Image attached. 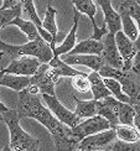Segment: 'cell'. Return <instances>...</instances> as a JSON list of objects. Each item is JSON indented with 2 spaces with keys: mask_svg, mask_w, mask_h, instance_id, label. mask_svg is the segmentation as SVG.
<instances>
[{
  "mask_svg": "<svg viewBox=\"0 0 140 151\" xmlns=\"http://www.w3.org/2000/svg\"><path fill=\"white\" fill-rule=\"evenodd\" d=\"M16 113L20 118H32L45 127L52 135L56 151H74L78 144L68 134V128L61 124L41 103L39 96L30 94L26 89L19 92Z\"/></svg>",
  "mask_w": 140,
  "mask_h": 151,
  "instance_id": "1",
  "label": "cell"
},
{
  "mask_svg": "<svg viewBox=\"0 0 140 151\" xmlns=\"http://www.w3.org/2000/svg\"><path fill=\"white\" fill-rule=\"evenodd\" d=\"M9 57L16 60L20 57H35L40 63H48L53 55L50 46L42 39L39 41H29L25 45H9L0 40V58Z\"/></svg>",
  "mask_w": 140,
  "mask_h": 151,
  "instance_id": "2",
  "label": "cell"
},
{
  "mask_svg": "<svg viewBox=\"0 0 140 151\" xmlns=\"http://www.w3.org/2000/svg\"><path fill=\"white\" fill-rule=\"evenodd\" d=\"M0 122H4L10 133L9 147L12 151H39V140L25 131L20 125V119L16 110H9L0 115Z\"/></svg>",
  "mask_w": 140,
  "mask_h": 151,
  "instance_id": "3",
  "label": "cell"
},
{
  "mask_svg": "<svg viewBox=\"0 0 140 151\" xmlns=\"http://www.w3.org/2000/svg\"><path fill=\"white\" fill-rule=\"evenodd\" d=\"M100 78H112L117 81L122 87V92L126 97H129L134 103H139V94H140V78L139 74L133 71H119L114 68L102 65L99 71L97 72Z\"/></svg>",
  "mask_w": 140,
  "mask_h": 151,
  "instance_id": "4",
  "label": "cell"
},
{
  "mask_svg": "<svg viewBox=\"0 0 140 151\" xmlns=\"http://www.w3.org/2000/svg\"><path fill=\"white\" fill-rule=\"evenodd\" d=\"M56 83L57 81L51 76L48 65L41 63L36 73L30 77V86L26 91L30 94H34V96H37V93L40 92L42 96L46 94V96H50V97H56V93H55Z\"/></svg>",
  "mask_w": 140,
  "mask_h": 151,
  "instance_id": "5",
  "label": "cell"
},
{
  "mask_svg": "<svg viewBox=\"0 0 140 151\" xmlns=\"http://www.w3.org/2000/svg\"><path fill=\"white\" fill-rule=\"evenodd\" d=\"M109 129H110V125L105 119L95 115L93 118H89L87 120L77 124L74 128H68V134L76 142L79 144L87 136L98 134Z\"/></svg>",
  "mask_w": 140,
  "mask_h": 151,
  "instance_id": "6",
  "label": "cell"
},
{
  "mask_svg": "<svg viewBox=\"0 0 140 151\" xmlns=\"http://www.w3.org/2000/svg\"><path fill=\"white\" fill-rule=\"evenodd\" d=\"M43 100L46 102L50 113L52 114L61 124H63L67 128H74L77 124H79V119L76 116L71 110H68L66 106H63L57 97H50L43 94Z\"/></svg>",
  "mask_w": 140,
  "mask_h": 151,
  "instance_id": "7",
  "label": "cell"
},
{
  "mask_svg": "<svg viewBox=\"0 0 140 151\" xmlns=\"http://www.w3.org/2000/svg\"><path fill=\"white\" fill-rule=\"evenodd\" d=\"M114 41H115L120 57L123 58V62H124L122 71H130L131 61L135 57V55L139 53V47H140L139 40H136L135 42H131L122 31H119V32L114 35Z\"/></svg>",
  "mask_w": 140,
  "mask_h": 151,
  "instance_id": "8",
  "label": "cell"
},
{
  "mask_svg": "<svg viewBox=\"0 0 140 151\" xmlns=\"http://www.w3.org/2000/svg\"><path fill=\"white\" fill-rule=\"evenodd\" d=\"M41 63L35 57H20L12 60L10 65L3 68V74H14V76H22V77H31L39 70Z\"/></svg>",
  "mask_w": 140,
  "mask_h": 151,
  "instance_id": "9",
  "label": "cell"
},
{
  "mask_svg": "<svg viewBox=\"0 0 140 151\" xmlns=\"http://www.w3.org/2000/svg\"><path fill=\"white\" fill-rule=\"evenodd\" d=\"M102 45H103V50H102L100 53V58L103 61V63L114 68V70L122 71L124 62L118 52L115 41H114V35L108 32L104 37V40L102 41Z\"/></svg>",
  "mask_w": 140,
  "mask_h": 151,
  "instance_id": "10",
  "label": "cell"
},
{
  "mask_svg": "<svg viewBox=\"0 0 140 151\" xmlns=\"http://www.w3.org/2000/svg\"><path fill=\"white\" fill-rule=\"evenodd\" d=\"M115 139L117 137H115L114 130L109 129V130L102 131V133L84 137V139L78 144L77 149L82 150V151H102L109 145V144H112Z\"/></svg>",
  "mask_w": 140,
  "mask_h": 151,
  "instance_id": "11",
  "label": "cell"
},
{
  "mask_svg": "<svg viewBox=\"0 0 140 151\" xmlns=\"http://www.w3.org/2000/svg\"><path fill=\"white\" fill-rule=\"evenodd\" d=\"M73 4V8L77 10L78 12H82V14H86L89 17V20L93 25V35L91 36V40H94V41H102L103 36H105L108 34V30H107V26L105 24H103L102 27H98L97 26V22L94 20V15H95V4L91 0H78V1H72Z\"/></svg>",
  "mask_w": 140,
  "mask_h": 151,
  "instance_id": "12",
  "label": "cell"
},
{
  "mask_svg": "<svg viewBox=\"0 0 140 151\" xmlns=\"http://www.w3.org/2000/svg\"><path fill=\"white\" fill-rule=\"evenodd\" d=\"M103 10L104 14V24L107 26L108 32L115 35L122 31V24H120V16L118 12L112 8V1L109 0H98L97 1Z\"/></svg>",
  "mask_w": 140,
  "mask_h": 151,
  "instance_id": "13",
  "label": "cell"
},
{
  "mask_svg": "<svg viewBox=\"0 0 140 151\" xmlns=\"http://www.w3.org/2000/svg\"><path fill=\"white\" fill-rule=\"evenodd\" d=\"M61 61H63L66 65L68 66H76V65H79V66H87L89 67L93 72H98L99 68L102 67L103 61H102L100 56H84V55H63L62 57H60Z\"/></svg>",
  "mask_w": 140,
  "mask_h": 151,
  "instance_id": "14",
  "label": "cell"
},
{
  "mask_svg": "<svg viewBox=\"0 0 140 151\" xmlns=\"http://www.w3.org/2000/svg\"><path fill=\"white\" fill-rule=\"evenodd\" d=\"M48 67H50V73L51 76L58 82L60 77H76V76H87L86 73L81 72V71H77L74 70L73 67L66 65L63 61H61L60 57H52V60H51L48 62Z\"/></svg>",
  "mask_w": 140,
  "mask_h": 151,
  "instance_id": "15",
  "label": "cell"
},
{
  "mask_svg": "<svg viewBox=\"0 0 140 151\" xmlns=\"http://www.w3.org/2000/svg\"><path fill=\"white\" fill-rule=\"evenodd\" d=\"M78 19H79V12L73 8V21H74L73 26L71 31H69V34L67 35V37L65 39V41L52 51L53 57H61L63 55H67L76 46V32H77V27H78Z\"/></svg>",
  "mask_w": 140,
  "mask_h": 151,
  "instance_id": "16",
  "label": "cell"
},
{
  "mask_svg": "<svg viewBox=\"0 0 140 151\" xmlns=\"http://www.w3.org/2000/svg\"><path fill=\"white\" fill-rule=\"evenodd\" d=\"M103 45L102 41H94L88 39L86 41H82L79 43H76V46L69 51L67 55H84V56H100Z\"/></svg>",
  "mask_w": 140,
  "mask_h": 151,
  "instance_id": "17",
  "label": "cell"
},
{
  "mask_svg": "<svg viewBox=\"0 0 140 151\" xmlns=\"http://www.w3.org/2000/svg\"><path fill=\"white\" fill-rule=\"evenodd\" d=\"M87 79L89 82V88L93 94V100L98 102L100 99H104L107 97L112 96L110 92L105 88L103 79L100 78V76L97 72H92L89 74H87Z\"/></svg>",
  "mask_w": 140,
  "mask_h": 151,
  "instance_id": "18",
  "label": "cell"
},
{
  "mask_svg": "<svg viewBox=\"0 0 140 151\" xmlns=\"http://www.w3.org/2000/svg\"><path fill=\"white\" fill-rule=\"evenodd\" d=\"M0 86L11 88L16 92H21L27 89L30 86V77H22V76L14 74H3L0 77Z\"/></svg>",
  "mask_w": 140,
  "mask_h": 151,
  "instance_id": "19",
  "label": "cell"
},
{
  "mask_svg": "<svg viewBox=\"0 0 140 151\" xmlns=\"http://www.w3.org/2000/svg\"><path fill=\"white\" fill-rule=\"evenodd\" d=\"M74 103H76V110L73 114L77 116L79 120L81 119H89L97 115L95 113V100H81L76 98V96H72Z\"/></svg>",
  "mask_w": 140,
  "mask_h": 151,
  "instance_id": "20",
  "label": "cell"
},
{
  "mask_svg": "<svg viewBox=\"0 0 140 151\" xmlns=\"http://www.w3.org/2000/svg\"><path fill=\"white\" fill-rule=\"evenodd\" d=\"M102 79H103V83H104L105 88L110 92L112 97L115 98L118 102L124 103V104H129V105L133 106V108L140 104V103H134L129 97L125 96V94L122 92V87H120V84L118 83L117 81H114V79H112V78H102Z\"/></svg>",
  "mask_w": 140,
  "mask_h": 151,
  "instance_id": "21",
  "label": "cell"
},
{
  "mask_svg": "<svg viewBox=\"0 0 140 151\" xmlns=\"http://www.w3.org/2000/svg\"><path fill=\"white\" fill-rule=\"evenodd\" d=\"M120 16V24H122V32L128 37L131 42L139 40V29L133 21V19L125 14V12H118Z\"/></svg>",
  "mask_w": 140,
  "mask_h": 151,
  "instance_id": "22",
  "label": "cell"
},
{
  "mask_svg": "<svg viewBox=\"0 0 140 151\" xmlns=\"http://www.w3.org/2000/svg\"><path fill=\"white\" fill-rule=\"evenodd\" d=\"M115 137L120 141L124 142H136L140 140V133L133 127H126V125H115L113 128Z\"/></svg>",
  "mask_w": 140,
  "mask_h": 151,
  "instance_id": "23",
  "label": "cell"
},
{
  "mask_svg": "<svg viewBox=\"0 0 140 151\" xmlns=\"http://www.w3.org/2000/svg\"><path fill=\"white\" fill-rule=\"evenodd\" d=\"M112 8L117 12H125L133 20H140V5L138 1H115L112 3Z\"/></svg>",
  "mask_w": 140,
  "mask_h": 151,
  "instance_id": "24",
  "label": "cell"
},
{
  "mask_svg": "<svg viewBox=\"0 0 140 151\" xmlns=\"http://www.w3.org/2000/svg\"><path fill=\"white\" fill-rule=\"evenodd\" d=\"M9 25H15V26H17L25 35L27 36L29 41H39V40H41L39 32H37L36 26L31 21H26V20H24V19H21V17H16Z\"/></svg>",
  "mask_w": 140,
  "mask_h": 151,
  "instance_id": "25",
  "label": "cell"
},
{
  "mask_svg": "<svg viewBox=\"0 0 140 151\" xmlns=\"http://www.w3.org/2000/svg\"><path fill=\"white\" fill-rule=\"evenodd\" d=\"M56 14L57 11L56 9L52 8L51 4H47V10H46V14H45V19L42 21V29L47 31V32L53 37V40L56 41V35H57V26H56Z\"/></svg>",
  "mask_w": 140,
  "mask_h": 151,
  "instance_id": "26",
  "label": "cell"
},
{
  "mask_svg": "<svg viewBox=\"0 0 140 151\" xmlns=\"http://www.w3.org/2000/svg\"><path fill=\"white\" fill-rule=\"evenodd\" d=\"M21 12H22L21 1H19L14 8H11V9H6V10L0 9V29L8 26L14 19L21 17Z\"/></svg>",
  "mask_w": 140,
  "mask_h": 151,
  "instance_id": "27",
  "label": "cell"
},
{
  "mask_svg": "<svg viewBox=\"0 0 140 151\" xmlns=\"http://www.w3.org/2000/svg\"><path fill=\"white\" fill-rule=\"evenodd\" d=\"M102 151H140V141L124 142L120 140H114Z\"/></svg>",
  "mask_w": 140,
  "mask_h": 151,
  "instance_id": "28",
  "label": "cell"
},
{
  "mask_svg": "<svg viewBox=\"0 0 140 151\" xmlns=\"http://www.w3.org/2000/svg\"><path fill=\"white\" fill-rule=\"evenodd\" d=\"M71 83H72L74 89L78 91V92L84 93V92L91 91L89 82L87 79V76H76V77H73L71 79Z\"/></svg>",
  "mask_w": 140,
  "mask_h": 151,
  "instance_id": "29",
  "label": "cell"
},
{
  "mask_svg": "<svg viewBox=\"0 0 140 151\" xmlns=\"http://www.w3.org/2000/svg\"><path fill=\"white\" fill-rule=\"evenodd\" d=\"M19 1H16V0H4L3 1V6L0 9L1 10H6V9H11L14 8V6L17 4Z\"/></svg>",
  "mask_w": 140,
  "mask_h": 151,
  "instance_id": "30",
  "label": "cell"
},
{
  "mask_svg": "<svg viewBox=\"0 0 140 151\" xmlns=\"http://www.w3.org/2000/svg\"><path fill=\"white\" fill-rule=\"evenodd\" d=\"M10 109L8 108V106H6L4 103H1V102H0V113H1V114H3V113H6V111H9Z\"/></svg>",
  "mask_w": 140,
  "mask_h": 151,
  "instance_id": "31",
  "label": "cell"
},
{
  "mask_svg": "<svg viewBox=\"0 0 140 151\" xmlns=\"http://www.w3.org/2000/svg\"><path fill=\"white\" fill-rule=\"evenodd\" d=\"M0 151H12V150L9 147V144H6V145L3 147V150H0Z\"/></svg>",
  "mask_w": 140,
  "mask_h": 151,
  "instance_id": "32",
  "label": "cell"
},
{
  "mask_svg": "<svg viewBox=\"0 0 140 151\" xmlns=\"http://www.w3.org/2000/svg\"><path fill=\"white\" fill-rule=\"evenodd\" d=\"M1 76H3V72H1V70H0V77H1Z\"/></svg>",
  "mask_w": 140,
  "mask_h": 151,
  "instance_id": "33",
  "label": "cell"
},
{
  "mask_svg": "<svg viewBox=\"0 0 140 151\" xmlns=\"http://www.w3.org/2000/svg\"><path fill=\"white\" fill-rule=\"evenodd\" d=\"M74 151H82V150H78V149H76V150H74Z\"/></svg>",
  "mask_w": 140,
  "mask_h": 151,
  "instance_id": "34",
  "label": "cell"
}]
</instances>
